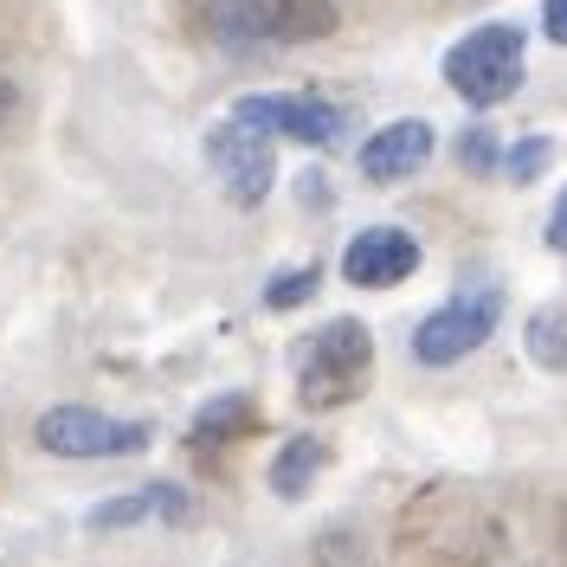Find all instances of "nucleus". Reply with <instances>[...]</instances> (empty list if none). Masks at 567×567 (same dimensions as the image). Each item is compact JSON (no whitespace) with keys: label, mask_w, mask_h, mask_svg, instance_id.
Instances as JSON below:
<instances>
[{"label":"nucleus","mask_w":567,"mask_h":567,"mask_svg":"<svg viewBox=\"0 0 567 567\" xmlns=\"http://www.w3.org/2000/svg\"><path fill=\"white\" fill-rule=\"evenodd\" d=\"M200 27L226 52H265V45H310L336 33V0H207Z\"/></svg>","instance_id":"nucleus-1"},{"label":"nucleus","mask_w":567,"mask_h":567,"mask_svg":"<svg viewBox=\"0 0 567 567\" xmlns=\"http://www.w3.org/2000/svg\"><path fill=\"white\" fill-rule=\"evenodd\" d=\"M290 368H297V400L310 413L349 406V400H361L368 374H374V336H368L361 317H336V322H322L317 336L297 342Z\"/></svg>","instance_id":"nucleus-2"},{"label":"nucleus","mask_w":567,"mask_h":567,"mask_svg":"<svg viewBox=\"0 0 567 567\" xmlns=\"http://www.w3.org/2000/svg\"><path fill=\"white\" fill-rule=\"evenodd\" d=\"M445 84H452L471 110H491V104H503V97H516V84H523V27L496 20V27L464 33L458 45L445 52Z\"/></svg>","instance_id":"nucleus-3"},{"label":"nucleus","mask_w":567,"mask_h":567,"mask_svg":"<svg viewBox=\"0 0 567 567\" xmlns=\"http://www.w3.org/2000/svg\"><path fill=\"white\" fill-rule=\"evenodd\" d=\"M496 317H503V290L496 284H471V290H458L452 303H439L413 329V361L420 368H452V361H464L471 349L491 342Z\"/></svg>","instance_id":"nucleus-4"},{"label":"nucleus","mask_w":567,"mask_h":567,"mask_svg":"<svg viewBox=\"0 0 567 567\" xmlns=\"http://www.w3.org/2000/svg\"><path fill=\"white\" fill-rule=\"evenodd\" d=\"M39 452H52V458H136L142 445H148V425L142 420H110L97 406H52V413H39L33 425Z\"/></svg>","instance_id":"nucleus-5"},{"label":"nucleus","mask_w":567,"mask_h":567,"mask_svg":"<svg viewBox=\"0 0 567 567\" xmlns=\"http://www.w3.org/2000/svg\"><path fill=\"white\" fill-rule=\"evenodd\" d=\"M207 162L219 187L233 194V207H258L265 194H271V181H278V155H271V136H258L251 123H219L207 136Z\"/></svg>","instance_id":"nucleus-6"},{"label":"nucleus","mask_w":567,"mask_h":567,"mask_svg":"<svg viewBox=\"0 0 567 567\" xmlns=\"http://www.w3.org/2000/svg\"><path fill=\"white\" fill-rule=\"evenodd\" d=\"M233 123H251L258 136H290L303 148H336L349 116L322 97H239L233 104Z\"/></svg>","instance_id":"nucleus-7"},{"label":"nucleus","mask_w":567,"mask_h":567,"mask_svg":"<svg viewBox=\"0 0 567 567\" xmlns=\"http://www.w3.org/2000/svg\"><path fill=\"white\" fill-rule=\"evenodd\" d=\"M413 271H420V239L406 226H368L342 251V278L354 290H393V284H406Z\"/></svg>","instance_id":"nucleus-8"},{"label":"nucleus","mask_w":567,"mask_h":567,"mask_svg":"<svg viewBox=\"0 0 567 567\" xmlns=\"http://www.w3.org/2000/svg\"><path fill=\"white\" fill-rule=\"evenodd\" d=\"M425 162H432V123H420V116H400V123H388V130H374L361 142V175L374 187L420 175Z\"/></svg>","instance_id":"nucleus-9"},{"label":"nucleus","mask_w":567,"mask_h":567,"mask_svg":"<svg viewBox=\"0 0 567 567\" xmlns=\"http://www.w3.org/2000/svg\"><path fill=\"white\" fill-rule=\"evenodd\" d=\"M148 516H155V523H162V516L181 523V516H187V491H175V484H148V491H136V496H116L110 509L91 516V529H130V523H148Z\"/></svg>","instance_id":"nucleus-10"},{"label":"nucleus","mask_w":567,"mask_h":567,"mask_svg":"<svg viewBox=\"0 0 567 567\" xmlns=\"http://www.w3.org/2000/svg\"><path fill=\"white\" fill-rule=\"evenodd\" d=\"M317 471H322V439H290L278 458H271V491L278 496H303Z\"/></svg>","instance_id":"nucleus-11"},{"label":"nucleus","mask_w":567,"mask_h":567,"mask_svg":"<svg viewBox=\"0 0 567 567\" xmlns=\"http://www.w3.org/2000/svg\"><path fill=\"white\" fill-rule=\"evenodd\" d=\"M523 342H529V361L535 368H567V317L561 310H535L529 329H523Z\"/></svg>","instance_id":"nucleus-12"},{"label":"nucleus","mask_w":567,"mask_h":567,"mask_svg":"<svg viewBox=\"0 0 567 567\" xmlns=\"http://www.w3.org/2000/svg\"><path fill=\"white\" fill-rule=\"evenodd\" d=\"M251 400L246 393H226V400H213L207 413L194 420V445H213V439H233V432H251Z\"/></svg>","instance_id":"nucleus-13"},{"label":"nucleus","mask_w":567,"mask_h":567,"mask_svg":"<svg viewBox=\"0 0 567 567\" xmlns=\"http://www.w3.org/2000/svg\"><path fill=\"white\" fill-rule=\"evenodd\" d=\"M310 290H317V271L303 265V271H284V278L265 284V303H271V310H297V303H303Z\"/></svg>","instance_id":"nucleus-14"},{"label":"nucleus","mask_w":567,"mask_h":567,"mask_svg":"<svg viewBox=\"0 0 567 567\" xmlns=\"http://www.w3.org/2000/svg\"><path fill=\"white\" fill-rule=\"evenodd\" d=\"M20 116H27V84H20V71L0 59V136L20 130Z\"/></svg>","instance_id":"nucleus-15"},{"label":"nucleus","mask_w":567,"mask_h":567,"mask_svg":"<svg viewBox=\"0 0 567 567\" xmlns=\"http://www.w3.org/2000/svg\"><path fill=\"white\" fill-rule=\"evenodd\" d=\"M542 162H548V136H529V142H516V148L503 155L509 181H535V175H542Z\"/></svg>","instance_id":"nucleus-16"},{"label":"nucleus","mask_w":567,"mask_h":567,"mask_svg":"<svg viewBox=\"0 0 567 567\" xmlns=\"http://www.w3.org/2000/svg\"><path fill=\"white\" fill-rule=\"evenodd\" d=\"M458 155H464V168H496V136L491 130H464V142H458Z\"/></svg>","instance_id":"nucleus-17"},{"label":"nucleus","mask_w":567,"mask_h":567,"mask_svg":"<svg viewBox=\"0 0 567 567\" xmlns=\"http://www.w3.org/2000/svg\"><path fill=\"white\" fill-rule=\"evenodd\" d=\"M542 33L555 45H567V0H542Z\"/></svg>","instance_id":"nucleus-18"},{"label":"nucleus","mask_w":567,"mask_h":567,"mask_svg":"<svg viewBox=\"0 0 567 567\" xmlns=\"http://www.w3.org/2000/svg\"><path fill=\"white\" fill-rule=\"evenodd\" d=\"M548 246L567 251V187H561V200H555V213H548Z\"/></svg>","instance_id":"nucleus-19"}]
</instances>
